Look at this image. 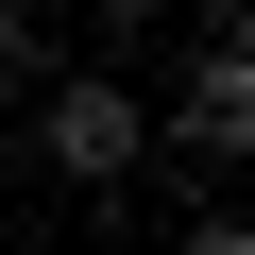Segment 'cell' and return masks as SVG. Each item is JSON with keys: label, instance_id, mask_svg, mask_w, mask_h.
Here are the masks:
<instances>
[{"label": "cell", "instance_id": "cell-4", "mask_svg": "<svg viewBox=\"0 0 255 255\" xmlns=\"http://www.w3.org/2000/svg\"><path fill=\"white\" fill-rule=\"evenodd\" d=\"M85 17H102V51H136V34H153V0H85Z\"/></svg>", "mask_w": 255, "mask_h": 255}, {"label": "cell", "instance_id": "cell-1", "mask_svg": "<svg viewBox=\"0 0 255 255\" xmlns=\"http://www.w3.org/2000/svg\"><path fill=\"white\" fill-rule=\"evenodd\" d=\"M34 153L68 170V187H136V153H153V119H136V85L119 68H34Z\"/></svg>", "mask_w": 255, "mask_h": 255}, {"label": "cell", "instance_id": "cell-3", "mask_svg": "<svg viewBox=\"0 0 255 255\" xmlns=\"http://www.w3.org/2000/svg\"><path fill=\"white\" fill-rule=\"evenodd\" d=\"M34 68H51V0H0V102H17Z\"/></svg>", "mask_w": 255, "mask_h": 255}, {"label": "cell", "instance_id": "cell-2", "mask_svg": "<svg viewBox=\"0 0 255 255\" xmlns=\"http://www.w3.org/2000/svg\"><path fill=\"white\" fill-rule=\"evenodd\" d=\"M153 153L255 170V0H221V17H204V51H187V102L153 119Z\"/></svg>", "mask_w": 255, "mask_h": 255}]
</instances>
